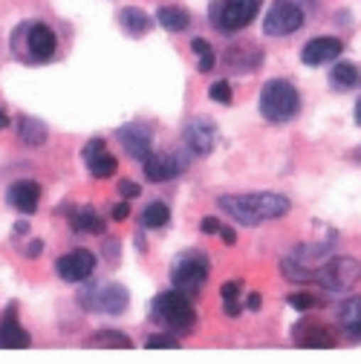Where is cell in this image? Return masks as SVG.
Masks as SVG:
<instances>
[{
	"mask_svg": "<svg viewBox=\"0 0 361 364\" xmlns=\"http://www.w3.org/2000/svg\"><path fill=\"white\" fill-rule=\"evenodd\" d=\"M81 301H90L84 304L87 309H93V312H107V315H119L127 309L130 304V295L122 284H104V287H93V289H87L81 295Z\"/></svg>",
	"mask_w": 361,
	"mask_h": 364,
	"instance_id": "cell-9",
	"label": "cell"
},
{
	"mask_svg": "<svg viewBox=\"0 0 361 364\" xmlns=\"http://www.w3.org/2000/svg\"><path fill=\"white\" fill-rule=\"evenodd\" d=\"M341 50H344V43H341L338 38L321 35V38L306 41V47L301 50V61H303L306 67H324V64L335 61V58L341 55Z\"/></svg>",
	"mask_w": 361,
	"mask_h": 364,
	"instance_id": "cell-13",
	"label": "cell"
},
{
	"mask_svg": "<svg viewBox=\"0 0 361 364\" xmlns=\"http://www.w3.org/2000/svg\"><path fill=\"white\" fill-rule=\"evenodd\" d=\"M171 281H173V289L185 292V295L200 292L203 284L208 281V260L203 255H197V252L194 255H183L171 269Z\"/></svg>",
	"mask_w": 361,
	"mask_h": 364,
	"instance_id": "cell-7",
	"label": "cell"
},
{
	"mask_svg": "<svg viewBox=\"0 0 361 364\" xmlns=\"http://www.w3.org/2000/svg\"><path fill=\"white\" fill-rule=\"evenodd\" d=\"M301 26H303V12H301V6L289 4V0H275L263 21V32L269 38H286V35L298 32Z\"/></svg>",
	"mask_w": 361,
	"mask_h": 364,
	"instance_id": "cell-8",
	"label": "cell"
},
{
	"mask_svg": "<svg viewBox=\"0 0 361 364\" xmlns=\"http://www.w3.org/2000/svg\"><path fill=\"white\" fill-rule=\"evenodd\" d=\"M260 61H263V53H260V47H254V43H237V47H232L225 53V67L232 73H252Z\"/></svg>",
	"mask_w": 361,
	"mask_h": 364,
	"instance_id": "cell-19",
	"label": "cell"
},
{
	"mask_svg": "<svg viewBox=\"0 0 361 364\" xmlns=\"http://www.w3.org/2000/svg\"><path fill=\"white\" fill-rule=\"evenodd\" d=\"M301 110V96L286 78H272L260 90V116L266 122H289Z\"/></svg>",
	"mask_w": 361,
	"mask_h": 364,
	"instance_id": "cell-3",
	"label": "cell"
},
{
	"mask_svg": "<svg viewBox=\"0 0 361 364\" xmlns=\"http://www.w3.org/2000/svg\"><path fill=\"white\" fill-rule=\"evenodd\" d=\"M243 289V281H225L220 287V295H222V309L225 315H240V304H237V295Z\"/></svg>",
	"mask_w": 361,
	"mask_h": 364,
	"instance_id": "cell-29",
	"label": "cell"
},
{
	"mask_svg": "<svg viewBox=\"0 0 361 364\" xmlns=\"http://www.w3.org/2000/svg\"><path fill=\"white\" fill-rule=\"evenodd\" d=\"M12 53L15 58L29 64H47L58 53V35L50 23H41V21L21 23L12 32Z\"/></svg>",
	"mask_w": 361,
	"mask_h": 364,
	"instance_id": "cell-2",
	"label": "cell"
},
{
	"mask_svg": "<svg viewBox=\"0 0 361 364\" xmlns=\"http://www.w3.org/2000/svg\"><path fill=\"white\" fill-rule=\"evenodd\" d=\"M289 306H292V309H301V312L318 309V306H321V298H315L312 292H295V295H289Z\"/></svg>",
	"mask_w": 361,
	"mask_h": 364,
	"instance_id": "cell-30",
	"label": "cell"
},
{
	"mask_svg": "<svg viewBox=\"0 0 361 364\" xmlns=\"http://www.w3.org/2000/svg\"><path fill=\"white\" fill-rule=\"evenodd\" d=\"M220 237H222V243H229V246L237 243V235H235L232 229H225V225H220Z\"/></svg>",
	"mask_w": 361,
	"mask_h": 364,
	"instance_id": "cell-36",
	"label": "cell"
},
{
	"mask_svg": "<svg viewBox=\"0 0 361 364\" xmlns=\"http://www.w3.org/2000/svg\"><path fill=\"white\" fill-rule=\"evenodd\" d=\"M90 344L104 350H133V341L119 330H99L96 336H90Z\"/></svg>",
	"mask_w": 361,
	"mask_h": 364,
	"instance_id": "cell-26",
	"label": "cell"
},
{
	"mask_svg": "<svg viewBox=\"0 0 361 364\" xmlns=\"http://www.w3.org/2000/svg\"><path fill=\"white\" fill-rule=\"evenodd\" d=\"M116 139L122 142V148L127 151L130 159H136V162H145L151 154H153V139H151V130L139 122H130L124 127L116 130Z\"/></svg>",
	"mask_w": 361,
	"mask_h": 364,
	"instance_id": "cell-11",
	"label": "cell"
},
{
	"mask_svg": "<svg viewBox=\"0 0 361 364\" xmlns=\"http://www.w3.org/2000/svg\"><path fill=\"white\" fill-rule=\"evenodd\" d=\"M72 229L78 235H102L104 232V220L99 217L96 208H81L72 214Z\"/></svg>",
	"mask_w": 361,
	"mask_h": 364,
	"instance_id": "cell-24",
	"label": "cell"
},
{
	"mask_svg": "<svg viewBox=\"0 0 361 364\" xmlns=\"http://www.w3.org/2000/svg\"><path fill=\"white\" fill-rule=\"evenodd\" d=\"M260 301H263V298H260L257 292H252V295L246 298V306H249V309H260Z\"/></svg>",
	"mask_w": 361,
	"mask_h": 364,
	"instance_id": "cell-37",
	"label": "cell"
},
{
	"mask_svg": "<svg viewBox=\"0 0 361 364\" xmlns=\"http://www.w3.org/2000/svg\"><path fill=\"white\" fill-rule=\"evenodd\" d=\"M4 127H9V116H6L4 107H0V130H4Z\"/></svg>",
	"mask_w": 361,
	"mask_h": 364,
	"instance_id": "cell-39",
	"label": "cell"
},
{
	"mask_svg": "<svg viewBox=\"0 0 361 364\" xmlns=\"http://www.w3.org/2000/svg\"><path fill=\"white\" fill-rule=\"evenodd\" d=\"M355 119H358V124H361V99H358V105H355Z\"/></svg>",
	"mask_w": 361,
	"mask_h": 364,
	"instance_id": "cell-40",
	"label": "cell"
},
{
	"mask_svg": "<svg viewBox=\"0 0 361 364\" xmlns=\"http://www.w3.org/2000/svg\"><path fill=\"white\" fill-rule=\"evenodd\" d=\"M18 139L26 148H41L43 142H47V127H43V122H38L32 116H21V122H18Z\"/></svg>",
	"mask_w": 361,
	"mask_h": 364,
	"instance_id": "cell-23",
	"label": "cell"
},
{
	"mask_svg": "<svg viewBox=\"0 0 361 364\" xmlns=\"http://www.w3.org/2000/svg\"><path fill=\"white\" fill-rule=\"evenodd\" d=\"M153 318H156V321H162L171 333H179V336L194 333V327H197V309L188 301V295L179 292V289H168V292L156 295Z\"/></svg>",
	"mask_w": 361,
	"mask_h": 364,
	"instance_id": "cell-4",
	"label": "cell"
},
{
	"mask_svg": "<svg viewBox=\"0 0 361 364\" xmlns=\"http://www.w3.org/2000/svg\"><path fill=\"white\" fill-rule=\"evenodd\" d=\"M55 272H58V278L67 281V284H84L96 272V255L87 252V249H72V252L58 257Z\"/></svg>",
	"mask_w": 361,
	"mask_h": 364,
	"instance_id": "cell-10",
	"label": "cell"
},
{
	"mask_svg": "<svg viewBox=\"0 0 361 364\" xmlns=\"http://www.w3.org/2000/svg\"><path fill=\"white\" fill-rule=\"evenodd\" d=\"M32 344V336L21 327L18 321V309L9 306L0 318V350H26Z\"/></svg>",
	"mask_w": 361,
	"mask_h": 364,
	"instance_id": "cell-16",
	"label": "cell"
},
{
	"mask_svg": "<svg viewBox=\"0 0 361 364\" xmlns=\"http://www.w3.org/2000/svg\"><path fill=\"white\" fill-rule=\"evenodd\" d=\"M145 347L148 350H179V338H173L168 333H156V336H151L145 341Z\"/></svg>",
	"mask_w": 361,
	"mask_h": 364,
	"instance_id": "cell-31",
	"label": "cell"
},
{
	"mask_svg": "<svg viewBox=\"0 0 361 364\" xmlns=\"http://www.w3.org/2000/svg\"><path fill=\"white\" fill-rule=\"evenodd\" d=\"M26 255H29V257H38V255H41V243H38V240H35V243H29Z\"/></svg>",
	"mask_w": 361,
	"mask_h": 364,
	"instance_id": "cell-38",
	"label": "cell"
},
{
	"mask_svg": "<svg viewBox=\"0 0 361 364\" xmlns=\"http://www.w3.org/2000/svg\"><path fill=\"white\" fill-rule=\"evenodd\" d=\"M330 84L335 90H355L361 84V67L352 64V61H338L330 70Z\"/></svg>",
	"mask_w": 361,
	"mask_h": 364,
	"instance_id": "cell-22",
	"label": "cell"
},
{
	"mask_svg": "<svg viewBox=\"0 0 361 364\" xmlns=\"http://www.w3.org/2000/svg\"><path fill=\"white\" fill-rule=\"evenodd\" d=\"M217 205L235 217L237 223L243 225H260L266 220H278V217H286L292 203L284 197V194H269V191H260V194H232V197H220Z\"/></svg>",
	"mask_w": 361,
	"mask_h": 364,
	"instance_id": "cell-1",
	"label": "cell"
},
{
	"mask_svg": "<svg viewBox=\"0 0 361 364\" xmlns=\"http://www.w3.org/2000/svg\"><path fill=\"white\" fill-rule=\"evenodd\" d=\"M119 26H122L130 38H142V35L151 32V18H148L142 9H136V6H124V9L119 12Z\"/></svg>",
	"mask_w": 361,
	"mask_h": 364,
	"instance_id": "cell-21",
	"label": "cell"
},
{
	"mask_svg": "<svg viewBox=\"0 0 361 364\" xmlns=\"http://www.w3.org/2000/svg\"><path fill=\"white\" fill-rule=\"evenodd\" d=\"M260 4L263 0H214L208 15L220 32H240L257 18Z\"/></svg>",
	"mask_w": 361,
	"mask_h": 364,
	"instance_id": "cell-6",
	"label": "cell"
},
{
	"mask_svg": "<svg viewBox=\"0 0 361 364\" xmlns=\"http://www.w3.org/2000/svg\"><path fill=\"white\" fill-rule=\"evenodd\" d=\"M292 341L298 347H303V350H333L338 344V338L333 336V330L324 327V324H318V321H301V324H295Z\"/></svg>",
	"mask_w": 361,
	"mask_h": 364,
	"instance_id": "cell-12",
	"label": "cell"
},
{
	"mask_svg": "<svg viewBox=\"0 0 361 364\" xmlns=\"http://www.w3.org/2000/svg\"><path fill=\"white\" fill-rule=\"evenodd\" d=\"M200 232H203V235H220V220H217V217H205V220L200 223Z\"/></svg>",
	"mask_w": 361,
	"mask_h": 364,
	"instance_id": "cell-33",
	"label": "cell"
},
{
	"mask_svg": "<svg viewBox=\"0 0 361 364\" xmlns=\"http://www.w3.org/2000/svg\"><path fill=\"white\" fill-rule=\"evenodd\" d=\"M9 205L21 214H35L38 211V203H41V186L35 179H18L9 186V194H6Z\"/></svg>",
	"mask_w": 361,
	"mask_h": 364,
	"instance_id": "cell-18",
	"label": "cell"
},
{
	"mask_svg": "<svg viewBox=\"0 0 361 364\" xmlns=\"http://www.w3.org/2000/svg\"><path fill=\"white\" fill-rule=\"evenodd\" d=\"M208 96H211L217 105H232V84L225 81V78H222V81H214Z\"/></svg>",
	"mask_w": 361,
	"mask_h": 364,
	"instance_id": "cell-32",
	"label": "cell"
},
{
	"mask_svg": "<svg viewBox=\"0 0 361 364\" xmlns=\"http://www.w3.org/2000/svg\"><path fill=\"white\" fill-rule=\"evenodd\" d=\"M185 145L197 154V156H205L214 151L217 145V124L208 122L205 116H197L185 124Z\"/></svg>",
	"mask_w": 361,
	"mask_h": 364,
	"instance_id": "cell-14",
	"label": "cell"
},
{
	"mask_svg": "<svg viewBox=\"0 0 361 364\" xmlns=\"http://www.w3.org/2000/svg\"><path fill=\"white\" fill-rule=\"evenodd\" d=\"M142 168H145V176L151 182H168V179H173V176H179L185 171V162L176 154H151L142 162Z\"/></svg>",
	"mask_w": 361,
	"mask_h": 364,
	"instance_id": "cell-17",
	"label": "cell"
},
{
	"mask_svg": "<svg viewBox=\"0 0 361 364\" xmlns=\"http://www.w3.org/2000/svg\"><path fill=\"white\" fill-rule=\"evenodd\" d=\"M119 188H122L124 197H139V191H142L136 182H130V179H122V186H119Z\"/></svg>",
	"mask_w": 361,
	"mask_h": 364,
	"instance_id": "cell-34",
	"label": "cell"
},
{
	"mask_svg": "<svg viewBox=\"0 0 361 364\" xmlns=\"http://www.w3.org/2000/svg\"><path fill=\"white\" fill-rule=\"evenodd\" d=\"M338 324L350 341H361V298H350L341 304Z\"/></svg>",
	"mask_w": 361,
	"mask_h": 364,
	"instance_id": "cell-20",
	"label": "cell"
},
{
	"mask_svg": "<svg viewBox=\"0 0 361 364\" xmlns=\"http://www.w3.org/2000/svg\"><path fill=\"white\" fill-rule=\"evenodd\" d=\"M84 162H87V171L93 173L96 179H110L116 173V156L107 151L104 139H93L87 148H84Z\"/></svg>",
	"mask_w": 361,
	"mask_h": 364,
	"instance_id": "cell-15",
	"label": "cell"
},
{
	"mask_svg": "<svg viewBox=\"0 0 361 364\" xmlns=\"http://www.w3.org/2000/svg\"><path fill=\"white\" fill-rule=\"evenodd\" d=\"M312 281L327 292H347L361 284V263L355 257H330L312 272Z\"/></svg>",
	"mask_w": 361,
	"mask_h": 364,
	"instance_id": "cell-5",
	"label": "cell"
},
{
	"mask_svg": "<svg viewBox=\"0 0 361 364\" xmlns=\"http://www.w3.org/2000/svg\"><path fill=\"white\" fill-rule=\"evenodd\" d=\"M168 220H171V208L162 200L151 203L142 211V225H145V229H162V225H168Z\"/></svg>",
	"mask_w": 361,
	"mask_h": 364,
	"instance_id": "cell-27",
	"label": "cell"
},
{
	"mask_svg": "<svg viewBox=\"0 0 361 364\" xmlns=\"http://www.w3.org/2000/svg\"><path fill=\"white\" fill-rule=\"evenodd\" d=\"M110 217H113V220H119V223H122V220H127V217H130V205H127V203H119V205H113Z\"/></svg>",
	"mask_w": 361,
	"mask_h": 364,
	"instance_id": "cell-35",
	"label": "cell"
},
{
	"mask_svg": "<svg viewBox=\"0 0 361 364\" xmlns=\"http://www.w3.org/2000/svg\"><path fill=\"white\" fill-rule=\"evenodd\" d=\"M156 21H159V26L168 29V32H183V29H188L191 15H188L185 9H179V6H162V9L156 12Z\"/></svg>",
	"mask_w": 361,
	"mask_h": 364,
	"instance_id": "cell-25",
	"label": "cell"
},
{
	"mask_svg": "<svg viewBox=\"0 0 361 364\" xmlns=\"http://www.w3.org/2000/svg\"><path fill=\"white\" fill-rule=\"evenodd\" d=\"M191 50H194V55H197V70L208 75V73L214 70V64H217V58H214V47H211L205 38H194V41H191Z\"/></svg>",
	"mask_w": 361,
	"mask_h": 364,
	"instance_id": "cell-28",
	"label": "cell"
}]
</instances>
